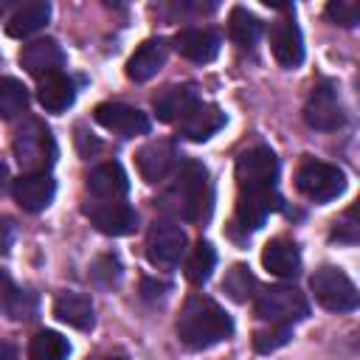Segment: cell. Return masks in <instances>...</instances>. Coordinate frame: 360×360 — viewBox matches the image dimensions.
<instances>
[{
    "label": "cell",
    "mask_w": 360,
    "mask_h": 360,
    "mask_svg": "<svg viewBox=\"0 0 360 360\" xmlns=\"http://www.w3.org/2000/svg\"><path fill=\"white\" fill-rule=\"evenodd\" d=\"M93 360H127L124 354H104V357H93Z\"/></svg>",
    "instance_id": "37"
},
{
    "label": "cell",
    "mask_w": 360,
    "mask_h": 360,
    "mask_svg": "<svg viewBox=\"0 0 360 360\" xmlns=\"http://www.w3.org/2000/svg\"><path fill=\"white\" fill-rule=\"evenodd\" d=\"M174 51L191 62H211L219 53V37L211 28H183L174 37Z\"/></svg>",
    "instance_id": "18"
},
{
    "label": "cell",
    "mask_w": 360,
    "mask_h": 360,
    "mask_svg": "<svg viewBox=\"0 0 360 360\" xmlns=\"http://www.w3.org/2000/svg\"><path fill=\"white\" fill-rule=\"evenodd\" d=\"M287 340H290V326H276V323H270L267 329H256V332H253V349L262 352V354H270V352L287 346Z\"/></svg>",
    "instance_id": "30"
},
{
    "label": "cell",
    "mask_w": 360,
    "mask_h": 360,
    "mask_svg": "<svg viewBox=\"0 0 360 360\" xmlns=\"http://www.w3.org/2000/svg\"><path fill=\"white\" fill-rule=\"evenodd\" d=\"M48 17H51V6H48L45 0L25 3V6H20V8L8 17V22H6V34H8V37H17V39L31 37L34 31H39V28L48 22Z\"/></svg>",
    "instance_id": "24"
},
{
    "label": "cell",
    "mask_w": 360,
    "mask_h": 360,
    "mask_svg": "<svg viewBox=\"0 0 360 360\" xmlns=\"http://www.w3.org/2000/svg\"><path fill=\"white\" fill-rule=\"evenodd\" d=\"M295 186L304 197L315 200V202H329L335 200L338 194H343L346 188V174L332 166V163H323V160H304L295 172Z\"/></svg>",
    "instance_id": "7"
},
{
    "label": "cell",
    "mask_w": 360,
    "mask_h": 360,
    "mask_svg": "<svg viewBox=\"0 0 360 360\" xmlns=\"http://www.w3.org/2000/svg\"><path fill=\"white\" fill-rule=\"evenodd\" d=\"M11 242H14V225H11V219L0 217V253H8Z\"/></svg>",
    "instance_id": "33"
},
{
    "label": "cell",
    "mask_w": 360,
    "mask_h": 360,
    "mask_svg": "<svg viewBox=\"0 0 360 360\" xmlns=\"http://www.w3.org/2000/svg\"><path fill=\"white\" fill-rule=\"evenodd\" d=\"M37 98L39 104L48 110V112H62L73 104L76 98V90H73V82L59 70V73H51L45 79H39V87H37Z\"/></svg>",
    "instance_id": "23"
},
{
    "label": "cell",
    "mask_w": 360,
    "mask_h": 360,
    "mask_svg": "<svg viewBox=\"0 0 360 360\" xmlns=\"http://www.w3.org/2000/svg\"><path fill=\"white\" fill-rule=\"evenodd\" d=\"M278 177V160L267 146H253L239 155L236 160V217L233 222L242 231H256L262 222L281 205V197L276 191Z\"/></svg>",
    "instance_id": "1"
},
{
    "label": "cell",
    "mask_w": 360,
    "mask_h": 360,
    "mask_svg": "<svg viewBox=\"0 0 360 360\" xmlns=\"http://www.w3.org/2000/svg\"><path fill=\"white\" fill-rule=\"evenodd\" d=\"M262 264L278 276V278H295L301 273V256L298 248L290 239H273L262 250Z\"/></svg>",
    "instance_id": "21"
},
{
    "label": "cell",
    "mask_w": 360,
    "mask_h": 360,
    "mask_svg": "<svg viewBox=\"0 0 360 360\" xmlns=\"http://www.w3.org/2000/svg\"><path fill=\"white\" fill-rule=\"evenodd\" d=\"M197 101H200V96H197V90L191 84H172V87H166V90H160L155 96L152 107H155V112H158L160 121L177 124Z\"/></svg>",
    "instance_id": "19"
},
{
    "label": "cell",
    "mask_w": 360,
    "mask_h": 360,
    "mask_svg": "<svg viewBox=\"0 0 360 360\" xmlns=\"http://www.w3.org/2000/svg\"><path fill=\"white\" fill-rule=\"evenodd\" d=\"M228 34L239 45H253L262 37V22L248 8H233L228 17Z\"/></svg>",
    "instance_id": "27"
},
{
    "label": "cell",
    "mask_w": 360,
    "mask_h": 360,
    "mask_svg": "<svg viewBox=\"0 0 360 360\" xmlns=\"http://www.w3.org/2000/svg\"><path fill=\"white\" fill-rule=\"evenodd\" d=\"M28 107V90L22 82L6 76L0 79V118H17Z\"/></svg>",
    "instance_id": "26"
},
{
    "label": "cell",
    "mask_w": 360,
    "mask_h": 360,
    "mask_svg": "<svg viewBox=\"0 0 360 360\" xmlns=\"http://www.w3.org/2000/svg\"><path fill=\"white\" fill-rule=\"evenodd\" d=\"M93 276H96V281L104 284V287L118 284V278H121V262H118L115 256H101V259L93 264Z\"/></svg>",
    "instance_id": "32"
},
{
    "label": "cell",
    "mask_w": 360,
    "mask_h": 360,
    "mask_svg": "<svg viewBox=\"0 0 360 360\" xmlns=\"http://www.w3.org/2000/svg\"><path fill=\"white\" fill-rule=\"evenodd\" d=\"M186 231L174 222H155L146 233V256L158 267H174L186 256Z\"/></svg>",
    "instance_id": "9"
},
{
    "label": "cell",
    "mask_w": 360,
    "mask_h": 360,
    "mask_svg": "<svg viewBox=\"0 0 360 360\" xmlns=\"http://www.w3.org/2000/svg\"><path fill=\"white\" fill-rule=\"evenodd\" d=\"M270 51L276 62L284 68H298L304 62V39H301L298 25L290 17L276 20L270 25Z\"/></svg>",
    "instance_id": "14"
},
{
    "label": "cell",
    "mask_w": 360,
    "mask_h": 360,
    "mask_svg": "<svg viewBox=\"0 0 360 360\" xmlns=\"http://www.w3.org/2000/svg\"><path fill=\"white\" fill-rule=\"evenodd\" d=\"M6 180H8V169H6V163L0 160V194L6 191Z\"/></svg>",
    "instance_id": "36"
},
{
    "label": "cell",
    "mask_w": 360,
    "mask_h": 360,
    "mask_svg": "<svg viewBox=\"0 0 360 360\" xmlns=\"http://www.w3.org/2000/svg\"><path fill=\"white\" fill-rule=\"evenodd\" d=\"M180 135H186L188 141H208L214 132H219L225 127V112L217 104L208 101H197L180 121Z\"/></svg>",
    "instance_id": "17"
},
{
    "label": "cell",
    "mask_w": 360,
    "mask_h": 360,
    "mask_svg": "<svg viewBox=\"0 0 360 360\" xmlns=\"http://www.w3.org/2000/svg\"><path fill=\"white\" fill-rule=\"evenodd\" d=\"M222 290L233 298V301H248V298H253V290H256V276L245 267V264H233L228 273H225V278H222Z\"/></svg>",
    "instance_id": "29"
},
{
    "label": "cell",
    "mask_w": 360,
    "mask_h": 360,
    "mask_svg": "<svg viewBox=\"0 0 360 360\" xmlns=\"http://www.w3.org/2000/svg\"><path fill=\"white\" fill-rule=\"evenodd\" d=\"M304 121L321 132H332V129L343 127L346 115H343V104H340L332 82H318L312 87V93L304 104Z\"/></svg>",
    "instance_id": "8"
},
{
    "label": "cell",
    "mask_w": 360,
    "mask_h": 360,
    "mask_svg": "<svg viewBox=\"0 0 360 360\" xmlns=\"http://www.w3.org/2000/svg\"><path fill=\"white\" fill-rule=\"evenodd\" d=\"M14 158L25 174H48L56 160V141L39 118H25L11 141Z\"/></svg>",
    "instance_id": "4"
},
{
    "label": "cell",
    "mask_w": 360,
    "mask_h": 360,
    "mask_svg": "<svg viewBox=\"0 0 360 360\" xmlns=\"http://www.w3.org/2000/svg\"><path fill=\"white\" fill-rule=\"evenodd\" d=\"M68 354H70L68 338L51 329L37 332L28 343V360H68Z\"/></svg>",
    "instance_id": "25"
},
{
    "label": "cell",
    "mask_w": 360,
    "mask_h": 360,
    "mask_svg": "<svg viewBox=\"0 0 360 360\" xmlns=\"http://www.w3.org/2000/svg\"><path fill=\"white\" fill-rule=\"evenodd\" d=\"M11 194L22 211L37 214L51 205V200L56 194V183L51 174H20L11 186Z\"/></svg>",
    "instance_id": "15"
},
{
    "label": "cell",
    "mask_w": 360,
    "mask_h": 360,
    "mask_svg": "<svg viewBox=\"0 0 360 360\" xmlns=\"http://www.w3.org/2000/svg\"><path fill=\"white\" fill-rule=\"evenodd\" d=\"M0 360H17V352H14L11 343H3L0 340Z\"/></svg>",
    "instance_id": "35"
},
{
    "label": "cell",
    "mask_w": 360,
    "mask_h": 360,
    "mask_svg": "<svg viewBox=\"0 0 360 360\" xmlns=\"http://www.w3.org/2000/svg\"><path fill=\"white\" fill-rule=\"evenodd\" d=\"M84 214L107 236H127L138 228V214L127 202H101V200H96V202L84 205Z\"/></svg>",
    "instance_id": "11"
},
{
    "label": "cell",
    "mask_w": 360,
    "mask_h": 360,
    "mask_svg": "<svg viewBox=\"0 0 360 360\" xmlns=\"http://www.w3.org/2000/svg\"><path fill=\"white\" fill-rule=\"evenodd\" d=\"M326 17L343 28H354L360 22V6L357 3H349V0H335L326 6Z\"/></svg>",
    "instance_id": "31"
},
{
    "label": "cell",
    "mask_w": 360,
    "mask_h": 360,
    "mask_svg": "<svg viewBox=\"0 0 360 360\" xmlns=\"http://www.w3.org/2000/svg\"><path fill=\"white\" fill-rule=\"evenodd\" d=\"M177 335L188 349H208L233 335V321L214 298L188 295L177 315Z\"/></svg>",
    "instance_id": "2"
},
{
    "label": "cell",
    "mask_w": 360,
    "mask_h": 360,
    "mask_svg": "<svg viewBox=\"0 0 360 360\" xmlns=\"http://www.w3.org/2000/svg\"><path fill=\"white\" fill-rule=\"evenodd\" d=\"M214 264H217V250H214L208 242H200V245L191 250V256L186 259V278H188L191 284H202V281H208Z\"/></svg>",
    "instance_id": "28"
},
{
    "label": "cell",
    "mask_w": 360,
    "mask_h": 360,
    "mask_svg": "<svg viewBox=\"0 0 360 360\" xmlns=\"http://www.w3.org/2000/svg\"><path fill=\"white\" fill-rule=\"evenodd\" d=\"M166 56H169V45L163 39H146L127 62V76L132 82H149L163 65H166Z\"/></svg>",
    "instance_id": "20"
},
{
    "label": "cell",
    "mask_w": 360,
    "mask_h": 360,
    "mask_svg": "<svg viewBox=\"0 0 360 360\" xmlns=\"http://www.w3.org/2000/svg\"><path fill=\"white\" fill-rule=\"evenodd\" d=\"M169 200L177 202L174 211L188 222H205L214 208V186L208 177V169L197 160L183 163L174 188L169 191Z\"/></svg>",
    "instance_id": "3"
},
{
    "label": "cell",
    "mask_w": 360,
    "mask_h": 360,
    "mask_svg": "<svg viewBox=\"0 0 360 360\" xmlns=\"http://www.w3.org/2000/svg\"><path fill=\"white\" fill-rule=\"evenodd\" d=\"M87 188L101 202H121L129 191V180H127V172L121 169V163L110 160V163H98L87 174Z\"/></svg>",
    "instance_id": "16"
},
{
    "label": "cell",
    "mask_w": 360,
    "mask_h": 360,
    "mask_svg": "<svg viewBox=\"0 0 360 360\" xmlns=\"http://www.w3.org/2000/svg\"><path fill=\"white\" fill-rule=\"evenodd\" d=\"M96 121L121 135V138H135V135H146L149 132V118L146 112H141L138 107H129V104H121V101H104L96 107Z\"/></svg>",
    "instance_id": "10"
},
{
    "label": "cell",
    "mask_w": 360,
    "mask_h": 360,
    "mask_svg": "<svg viewBox=\"0 0 360 360\" xmlns=\"http://www.w3.org/2000/svg\"><path fill=\"white\" fill-rule=\"evenodd\" d=\"M256 315L264 323L292 326L295 321H304L309 315V304L301 290L287 284H273L256 295Z\"/></svg>",
    "instance_id": "5"
},
{
    "label": "cell",
    "mask_w": 360,
    "mask_h": 360,
    "mask_svg": "<svg viewBox=\"0 0 360 360\" xmlns=\"http://www.w3.org/2000/svg\"><path fill=\"white\" fill-rule=\"evenodd\" d=\"M20 65H22L31 76L45 79V76L62 70V65H65V53H62V48H59L56 39H48V37H45V39H34V42H28V45L20 51Z\"/></svg>",
    "instance_id": "13"
},
{
    "label": "cell",
    "mask_w": 360,
    "mask_h": 360,
    "mask_svg": "<svg viewBox=\"0 0 360 360\" xmlns=\"http://www.w3.org/2000/svg\"><path fill=\"white\" fill-rule=\"evenodd\" d=\"M135 163H138V172L146 183H160L174 172L177 149H174L172 141H149L146 146L138 149Z\"/></svg>",
    "instance_id": "12"
},
{
    "label": "cell",
    "mask_w": 360,
    "mask_h": 360,
    "mask_svg": "<svg viewBox=\"0 0 360 360\" xmlns=\"http://www.w3.org/2000/svg\"><path fill=\"white\" fill-rule=\"evenodd\" d=\"M309 287L315 292V301L332 312H352L360 301V292L354 287V281L338 270V267H321L315 270V276L309 278Z\"/></svg>",
    "instance_id": "6"
},
{
    "label": "cell",
    "mask_w": 360,
    "mask_h": 360,
    "mask_svg": "<svg viewBox=\"0 0 360 360\" xmlns=\"http://www.w3.org/2000/svg\"><path fill=\"white\" fill-rule=\"evenodd\" d=\"M160 290H166V284H155V281H143V292H146L149 298H155V295H160Z\"/></svg>",
    "instance_id": "34"
},
{
    "label": "cell",
    "mask_w": 360,
    "mask_h": 360,
    "mask_svg": "<svg viewBox=\"0 0 360 360\" xmlns=\"http://www.w3.org/2000/svg\"><path fill=\"white\" fill-rule=\"evenodd\" d=\"M53 315L62 323H68L73 329H82V332L93 326V304L82 292H59L56 301H53Z\"/></svg>",
    "instance_id": "22"
}]
</instances>
